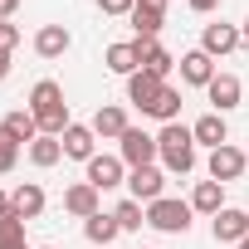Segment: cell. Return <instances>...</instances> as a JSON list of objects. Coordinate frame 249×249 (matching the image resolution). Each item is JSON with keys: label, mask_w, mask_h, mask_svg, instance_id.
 <instances>
[{"label": "cell", "mask_w": 249, "mask_h": 249, "mask_svg": "<svg viewBox=\"0 0 249 249\" xmlns=\"http://www.w3.org/2000/svg\"><path fill=\"white\" fill-rule=\"evenodd\" d=\"M210 234H215V244H239V239H249V210H220L215 220H210Z\"/></svg>", "instance_id": "8fae6325"}, {"label": "cell", "mask_w": 249, "mask_h": 249, "mask_svg": "<svg viewBox=\"0 0 249 249\" xmlns=\"http://www.w3.org/2000/svg\"><path fill=\"white\" fill-rule=\"evenodd\" d=\"M15 10H20V0H0V20H10Z\"/></svg>", "instance_id": "1f68e13d"}, {"label": "cell", "mask_w": 249, "mask_h": 249, "mask_svg": "<svg viewBox=\"0 0 249 249\" xmlns=\"http://www.w3.org/2000/svg\"><path fill=\"white\" fill-rule=\"evenodd\" d=\"M117 157L127 161V171H137V166H157L161 147H157V137H152V132H142V127H127V132L117 137Z\"/></svg>", "instance_id": "277c9868"}, {"label": "cell", "mask_w": 249, "mask_h": 249, "mask_svg": "<svg viewBox=\"0 0 249 249\" xmlns=\"http://www.w3.org/2000/svg\"><path fill=\"white\" fill-rule=\"evenodd\" d=\"M157 147H161V166L171 176H191L196 171V137H191V127L166 122V127L157 132Z\"/></svg>", "instance_id": "7a4b0ae2"}, {"label": "cell", "mask_w": 249, "mask_h": 249, "mask_svg": "<svg viewBox=\"0 0 249 249\" xmlns=\"http://www.w3.org/2000/svg\"><path fill=\"white\" fill-rule=\"evenodd\" d=\"M30 112H35V122H39V132L44 137H64V127H69V103H64V83H54V78H39L35 88H30V103H25Z\"/></svg>", "instance_id": "6da1fadb"}, {"label": "cell", "mask_w": 249, "mask_h": 249, "mask_svg": "<svg viewBox=\"0 0 249 249\" xmlns=\"http://www.w3.org/2000/svg\"><path fill=\"white\" fill-rule=\"evenodd\" d=\"M244 44H249V20H244Z\"/></svg>", "instance_id": "e575fe53"}, {"label": "cell", "mask_w": 249, "mask_h": 249, "mask_svg": "<svg viewBox=\"0 0 249 249\" xmlns=\"http://www.w3.org/2000/svg\"><path fill=\"white\" fill-rule=\"evenodd\" d=\"M10 205H15V215L39 220V215H44V205H49V196H44V186H39V181H25V186H15Z\"/></svg>", "instance_id": "ffe728a7"}, {"label": "cell", "mask_w": 249, "mask_h": 249, "mask_svg": "<svg viewBox=\"0 0 249 249\" xmlns=\"http://www.w3.org/2000/svg\"><path fill=\"white\" fill-rule=\"evenodd\" d=\"M5 210H10V196H5V191H0V215H5Z\"/></svg>", "instance_id": "836d02e7"}, {"label": "cell", "mask_w": 249, "mask_h": 249, "mask_svg": "<svg viewBox=\"0 0 249 249\" xmlns=\"http://www.w3.org/2000/svg\"><path fill=\"white\" fill-rule=\"evenodd\" d=\"M39 249H54V244H39Z\"/></svg>", "instance_id": "8d00e7d4"}, {"label": "cell", "mask_w": 249, "mask_h": 249, "mask_svg": "<svg viewBox=\"0 0 249 249\" xmlns=\"http://www.w3.org/2000/svg\"><path fill=\"white\" fill-rule=\"evenodd\" d=\"M103 64H107V73H117V78H132V73L142 69V44H137V39H122V44H107Z\"/></svg>", "instance_id": "7c38bea8"}, {"label": "cell", "mask_w": 249, "mask_h": 249, "mask_svg": "<svg viewBox=\"0 0 249 249\" xmlns=\"http://www.w3.org/2000/svg\"><path fill=\"white\" fill-rule=\"evenodd\" d=\"M59 142H64V157H69V161H83V166H88V161L98 157V147H93V142H98V132L88 127V122H69Z\"/></svg>", "instance_id": "ba28073f"}, {"label": "cell", "mask_w": 249, "mask_h": 249, "mask_svg": "<svg viewBox=\"0 0 249 249\" xmlns=\"http://www.w3.org/2000/svg\"><path fill=\"white\" fill-rule=\"evenodd\" d=\"M10 78V54H0V83Z\"/></svg>", "instance_id": "d6a6232c"}, {"label": "cell", "mask_w": 249, "mask_h": 249, "mask_svg": "<svg viewBox=\"0 0 249 249\" xmlns=\"http://www.w3.org/2000/svg\"><path fill=\"white\" fill-rule=\"evenodd\" d=\"M88 186H98V191H112V186H127V161L122 157H107V152H98L93 161H88V176H83Z\"/></svg>", "instance_id": "8992f818"}, {"label": "cell", "mask_w": 249, "mask_h": 249, "mask_svg": "<svg viewBox=\"0 0 249 249\" xmlns=\"http://www.w3.org/2000/svg\"><path fill=\"white\" fill-rule=\"evenodd\" d=\"M15 49H20V25L0 20V54H15Z\"/></svg>", "instance_id": "f1b7e54d"}, {"label": "cell", "mask_w": 249, "mask_h": 249, "mask_svg": "<svg viewBox=\"0 0 249 249\" xmlns=\"http://www.w3.org/2000/svg\"><path fill=\"white\" fill-rule=\"evenodd\" d=\"M191 210L215 220V215L225 210V186H220V181H196V191H191Z\"/></svg>", "instance_id": "44dd1931"}, {"label": "cell", "mask_w": 249, "mask_h": 249, "mask_svg": "<svg viewBox=\"0 0 249 249\" xmlns=\"http://www.w3.org/2000/svg\"><path fill=\"white\" fill-rule=\"evenodd\" d=\"M30 161H35L39 171L59 166V161H64V142H59V137H44V132H39V137L30 142Z\"/></svg>", "instance_id": "cb8c5ba5"}, {"label": "cell", "mask_w": 249, "mask_h": 249, "mask_svg": "<svg viewBox=\"0 0 249 249\" xmlns=\"http://www.w3.org/2000/svg\"><path fill=\"white\" fill-rule=\"evenodd\" d=\"M210 78H215V59H210L205 49L181 54V83H191V88H210Z\"/></svg>", "instance_id": "2e32d148"}, {"label": "cell", "mask_w": 249, "mask_h": 249, "mask_svg": "<svg viewBox=\"0 0 249 249\" xmlns=\"http://www.w3.org/2000/svg\"><path fill=\"white\" fill-rule=\"evenodd\" d=\"M244 161H249V152H244Z\"/></svg>", "instance_id": "74e56055"}, {"label": "cell", "mask_w": 249, "mask_h": 249, "mask_svg": "<svg viewBox=\"0 0 249 249\" xmlns=\"http://www.w3.org/2000/svg\"><path fill=\"white\" fill-rule=\"evenodd\" d=\"M191 137H196V147H225L230 142V127H225V112H205V117H196L191 122Z\"/></svg>", "instance_id": "4fadbf2b"}, {"label": "cell", "mask_w": 249, "mask_h": 249, "mask_svg": "<svg viewBox=\"0 0 249 249\" xmlns=\"http://www.w3.org/2000/svg\"><path fill=\"white\" fill-rule=\"evenodd\" d=\"M69 44H73V35H69L64 25H39V30H35V54H39V59H64Z\"/></svg>", "instance_id": "9a60e30c"}, {"label": "cell", "mask_w": 249, "mask_h": 249, "mask_svg": "<svg viewBox=\"0 0 249 249\" xmlns=\"http://www.w3.org/2000/svg\"><path fill=\"white\" fill-rule=\"evenodd\" d=\"M186 5H191V10H196V15H210V10H215V5H220V0H186Z\"/></svg>", "instance_id": "4dcf8cb0"}, {"label": "cell", "mask_w": 249, "mask_h": 249, "mask_svg": "<svg viewBox=\"0 0 249 249\" xmlns=\"http://www.w3.org/2000/svg\"><path fill=\"white\" fill-rule=\"evenodd\" d=\"M239 44H244V30H239V25H225V20H220V25H205V30H200V49H205L210 59L234 54Z\"/></svg>", "instance_id": "9c48e42d"}, {"label": "cell", "mask_w": 249, "mask_h": 249, "mask_svg": "<svg viewBox=\"0 0 249 249\" xmlns=\"http://www.w3.org/2000/svg\"><path fill=\"white\" fill-rule=\"evenodd\" d=\"M98 186H88V181H78V186H69L64 191V210L69 215H78V220H88V215H98Z\"/></svg>", "instance_id": "7402d4cb"}, {"label": "cell", "mask_w": 249, "mask_h": 249, "mask_svg": "<svg viewBox=\"0 0 249 249\" xmlns=\"http://www.w3.org/2000/svg\"><path fill=\"white\" fill-rule=\"evenodd\" d=\"M112 220H117L122 230H142V225H147V205L127 196V200H117V210H112Z\"/></svg>", "instance_id": "4316f807"}, {"label": "cell", "mask_w": 249, "mask_h": 249, "mask_svg": "<svg viewBox=\"0 0 249 249\" xmlns=\"http://www.w3.org/2000/svg\"><path fill=\"white\" fill-rule=\"evenodd\" d=\"M132 5H137V0H98L103 15H132Z\"/></svg>", "instance_id": "f546056e"}, {"label": "cell", "mask_w": 249, "mask_h": 249, "mask_svg": "<svg viewBox=\"0 0 249 249\" xmlns=\"http://www.w3.org/2000/svg\"><path fill=\"white\" fill-rule=\"evenodd\" d=\"M0 132L15 137V142L25 147V142H35V137H39V122H35V112H30V107H10L5 117H0Z\"/></svg>", "instance_id": "e0dca14e"}, {"label": "cell", "mask_w": 249, "mask_h": 249, "mask_svg": "<svg viewBox=\"0 0 249 249\" xmlns=\"http://www.w3.org/2000/svg\"><path fill=\"white\" fill-rule=\"evenodd\" d=\"M166 88V78H157V73H147V69H137L132 78H127V103H137L142 112L157 103V93Z\"/></svg>", "instance_id": "ac0fdd59"}, {"label": "cell", "mask_w": 249, "mask_h": 249, "mask_svg": "<svg viewBox=\"0 0 249 249\" xmlns=\"http://www.w3.org/2000/svg\"><path fill=\"white\" fill-rule=\"evenodd\" d=\"M205 93H210V103H215V112H230V107H239V98H244V83H239L234 73H215Z\"/></svg>", "instance_id": "d6986e66"}, {"label": "cell", "mask_w": 249, "mask_h": 249, "mask_svg": "<svg viewBox=\"0 0 249 249\" xmlns=\"http://www.w3.org/2000/svg\"><path fill=\"white\" fill-rule=\"evenodd\" d=\"M205 171H210V181H220V186H230V181H239L244 171H249V161H244V152L239 147H215L210 152V161H205Z\"/></svg>", "instance_id": "5b68a950"}, {"label": "cell", "mask_w": 249, "mask_h": 249, "mask_svg": "<svg viewBox=\"0 0 249 249\" xmlns=\"http://www.w3.org/2000/svg\"><path fill=\"white\" fill-rule=\"evenodd\" d=\"M147 117H157L161 127H166V122H176V117H181V88H171V83H166V88L157 93V103L147 107Z\"/></svg>", "instance_id": "d4e9b609"}, {"label": "cell", "mask_w": 249, "mask_h": 249, "mask_svg": "<svg viewBox=\"0 0 249 249\" xmlns=\"http://www.w3.org/2000/svg\"><path fill=\"white\" fill-rule=\"evenodd\" d=\"M88 127H93V132H98L103 142H117L122 132H127V127H132V122H127V112H122L117 103H103V107L93 112V122H88Z\"/></svg>", "instance_id": "5bb4252c"}, {"label": "cell", "mask_w": 249, "mask_h": 249, "mask_svg": "<svg viewBox=\"0 0 249 249\" xmlns=\"http://www.w3.org/2000/svg\"><path fill=\"white\" fill-rule=\"evenodd\" d=\"M166 5H171V0H137V5H132V30H137V39H157V35H161Z\"/></svg>", "instance_id": "30bf717a"}, {"label": "cell", "mask_w": 249, "mask_h": 249, "mask_svg": "<svg viewBox=\"0 0 249 249\" xmlns=\"http://www.w3.org/2000/svg\"><path fill=\"white\" fill-rule=\"evenodd\" d=\"M0 249H30L25 244V215H15V205L0 215Z\"/></svg>", "instance_id": "484cf974"}, {"label": "cell", "mask_w": 249, "mask_h": 249, "mask_svg": "<svg viewBox=\"0 0 249 249\" xmlns=\"http://www.w3.org/2000/svg\"><path fill=\"white\" fill-rule=\"evenodd\" d=\"M15 161H20V142L0 132V176H10V171H15Z\"/></svg>", "instance_id": "83f0119b"}, {"label": "cell", "mask_w": 249, "mask_h": 249, "mask_svg": "<svg viewBox=\"0 0 249 249\" xmlns=\"http://www.w3.org/2000/svg\"><path fill=\"white\" fill-rule=\"evenodd\" d=\"M127 191H132V200L152 205V200L166 196V171L161 166H137V171H127Z\"/></svg>", "instance_id": "52a82bcc"}, {"label": "cell", "mask_w": 249, "mask_h": 249, "mask_svg": "<svg viewBox=\"0 0 249 249\" xmlns=\"http://www.w3.org/2000/svg\"><path fill=\"white\" fill-rule=\"evenodd\" d=\"M117 234H122V225L112 220V210H107V215L98 210V215H88V220H83V239H88V244H103V249H107Z\"/></svg>", "instance_id": "603a6c76"}, {"label": "cell", "mask_w": 249, "mask_h": 249, "mask_svg": "<svg viewBox=\"0 0 249 249\" xmlns=\"http://www.w3.org/2000/svg\"><path fill=\"white\" fill-rule=\"evenodd\" d=\"M239 249H249V239H239Z\"/></svg>", "instance_id": "d590c367"}, {"label": "cell", "mask_w": 249, "mask_h": 249, "mask_svg": "<svg viewBox=\"0 0 249 249\" xmlns=\"http://www.w3.org/2000/svg\"><path fill=\"white\" fill-rule=\"evenodd\" d=\"M191 200H176V196H161V200H152L147 205V225L152 230H161V234H186L191 230Z\"/></svg>", "instance_id": "3957f363"}]
</instances>
